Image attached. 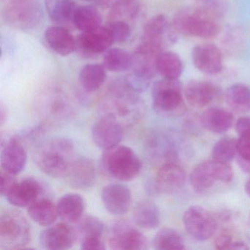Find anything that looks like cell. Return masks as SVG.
Returning a JSON list of instances; mask_svg holds the SVG:
<instances>
[{
    "label": "cell",
    "instance_id": "1",
    "mask_svg": "<svg viewBox=\"0 0 250 250\" xmlns=\"http://www.w3.org/2000/svg\"><path fill=\"white\" fill-rule=\"evenodd\" d=\"M74 145L69 139L56 137L38 146L35 163L43 173L52 178H64L74 160Z\"/></svg>",
    "mask_w": 250,
    "mask_h": 250
},
{
    "label": "cell",
    "instance_id": "2",
    "mask_svg": "<svg viewBox=\"0 0 250 250\" xmlns=\"http://www.w3.org/2000/svg\"><path fill=\"white\" fill-rule=\"evenodd\" d=\"M171 25L178 34L203 40H213L221 32L216 13L208 6L191 7L179 11Z\"/></svg>",
    "mask_w": 250,
    "mask_h": 250
},
{
    "label": "cell",
    "instance_id": "3",
    "mask_svg": "<svg viewBox=\"0 0 250 250\" xmlns=\"http://www.w3.org/2000/svg\"><path fill=\"white\" fill-rule=\"evenodd\" d=\"M102 108L104 114L115 117L124 125L140 119L144 110L138 93L130 90L124 81L109 87V93L102 102Z\"/></svg>",
    "mask_w": 250,
    "mask_h": 250
},
{
    "label": "cell",
    "instance_id": "4",
    "mask_svg": "<svg viewBox=\"0 0 250 250\" xmlns=\"http://www.w3.org/2000/svg\"><path fill=\"white\" fill-rule=\"evenodd\" d=\"M101 166L104 173L119 181H129L138 176L142 162L128 146L118 145L103 151Z\"/></svg>",
    "mask_w": 250,
    "mask_h": 250
},
{
    "label": "cell",
    "instance_id": "5",
    "mask_svg": "<svg viewBox=\"0 0 250 250\" xmlns=\"http://www.w3.org/2000/svg\"><path fill=\"white\" fill-rule=\"evenodd\" d=\"M152 98L153 108L159 115L173 118L185 112L183 85L178 80L163 78L155 83Z\"/></svg>",
    "mask_w": 250,
    "mask_h": 250
},
{
    "label": "cell",
    "instance_id": "6",
    "mask_svg": "<svg viewBox=\"0 0 250 250\" xmlns=\"http://www.w3.org/2000/svg\"><path fill=\"white\" fill-rule=\"evenodd\" d=\"M31 227L25 216L14 210L0 216V248L22 250L31 239Z\"/></svg>",
    "mask_w": 250,
    "mask_h": 250
},
{
    "label": "cell",
    "instance_id": "7",
    "mask_svg": "<svg viewBox=\"0 0 250 250\" xmlns=\"http://www.w3.org/2000/svg\"><path fill=\"white\" fill-rule=\"evenodd\" d=\"M43 17V8L38 0H8L2 10L5 22L17 30L34 29Z\"/></svg>",
    "mask_w": 250,
    "mask_h": 250
},
{
    "label": "cell",
    "instance_id": "8",
    "mask_svg": "<svg viewBox=\"0 0 250 250\" xmlns=\"http://www.w3.org/2000/svg\"><path fill=\"white\" fill-rule=\"evenodd\" d=\"M232 178L233 171L229 163L211 159L200 162L193 169L190 183L194 191L202 193L208 191L216 183L228 184Z\"/></svg>",
    "mask_w": 250,
    "mask_h": 250
},
{
    "label": "cell",
    "instance_id": "9",
    "mask_svg": "<svg viewBox=\"0 0 250 250\" xmlns=\"http://www.w3.org/2000/svg\"><path fill=\"white\" fill-rule=\"evenodd\" d=\"M108 245L114 250H141L147 248L144 234L128 221L112 222L108 229Z\"/></svg>",
    "mask_w": 250,
    "mask_h": 250
},
{
    "label": "cell",
    "instance_id": "10",
    "mask_svg": "<svg viewBox=\"0 0 250 250\" xmlns=\"http://www.w3.org/2000/svg\"><path fill=\"white\" fill-rule=\"evenodd\" d=\"M183 224L188 233L198 241L210 239L218 229V222L214 216L198 206H191L184 212Z\"/></svg>",
    "mask_w": 250,
    "mask_h": 250
},
{
    "label": "cell",
    "instance_id": "11",
    "mask_svg": "<svg viewBox=\"0 0 250 250\" xmlns=\"http://www.w3.org/2000/svg\"><path fill=\"white\" fill-rule=\"evenodd\" d=\"M124 134V124L110 115L104 114L92 126L93 143L103 150L119 145L122 141Z\"/></svg>",
    "mask_w": 250,
    "mask_h": 250
},
{
    "label": "cell",
    "instance_id": "12",
    "mask_svg": "<svg viewBox=\"0 0 250 250\" xmlns=\"http://www.w3.org/2000/svg\"><path fill=\"white\" fill-rule=\"evenodd\" d=\"M77 239L75 228L65 222L46 227L39 235V243L45 250H68L74 247Z\"/></svg>",
    "mask_w": 250,
    "mask_h": 250
},
{
    "label": "cell",
    "instance_id": "13",
    "mask_svg": "<svg viewBox=\"0 0 250 250\" xmlns=\"http://www.w3.org/2000/svg\"><path fill=\"white\" fill-rule=\"evenodd\" d=\"M115 43L107 27L83 32L77 39V50L83 56L91 58L104 54Z\"/></svg>",
    "mask_w": 250,
    "mask_h": 250
},
{
    "label": "cell",
    "instance_id": "14",
    "mask_svg": "<svg viewBox=\"0 0 250 250\" xmlns=\"http://www.w3.org/2000/svg\"><path fill=\"white\" fill-rule=\"evenodd\" d=\"M27 162V153L23 145L15 136L2 138L0 163L1 169L13 175L21 173Z\"/></svg>",
    "mask_w": 250,
    "mask_h": 250
},
{
    "label": "cell",
    "instance_id": "15",
    "mask_svg": "<svg viewBox=\"0 0 250 250\" xmlns=\"http://www.w3.org/2000/svg\"><path fill=\"white\" fill-rule=\"evenodd\" d=\"M191 58L195 68L207 75H216L223 70V55L214 43L196 45L191 52Z\"/></svg>",
    "mask_w": 250,
    "mask_h": 250
},
{
    "label": "cell",
    "instance_id": "16",
    "mask_svg": "<svg viewBox=\"0 0 250 250\" xmlns=\"http://www.w3.org/2000/svg\"><path fill=\"white\" fill-rule=\"evenodd\" d=\"M43 187L36 178H25L17 181L5 197L10 204L17 208H28L42 198Z\"/></svg>",
    "mask_w": 250,
    "mask_h": 250
},
{
    "label": "cell",
    "instance_id": "17",
    "mask_svg": "<svg viewBox=\"0 0 250 250\" xmlns=\"http://www.w3.org/2000/svg\"><path fill=\"white\" fill-rule=\"evenodd\" d=\"M101 197L106 210L115 216L125 214L131 208L132 201L131 190L126 186L118 183L105 186Z\"/></svg>",
    "mask_w": 250,
    "mask_h": 250
},
{
    "label": "cell",
    "instance_id": "18",
    "mask_svg": "<svg viewBox=\"0 0 250 250\" xmlns=\"http://www.w3.org/2000/svg\"><path fill=\"white\" fill-rule=\"evenodd\" d=\"M175 33L165 15L159 14L150 18L145 24L141 42L164 50L167 42H172Z\"/></svg>",
    "mask_w": 250,
    "mask_h": 250
},
{
    "label": "cell",
    "instance_id": "19",
    "mask_svg": "<svg viewBox=\"0 0 250 250\" xmlns=\"http://www.w3.org/2000/svg\"><path fill=\"white\" fill-rule=\"evenodd\" d=\"M64 178L74 189H89L93 187L96 179L94 164L87 157L74 159Z\"/></svg>",
    "mask_w": 250,
    "mask_h": 250
},
{
    "label": "cell",
    "instance_id": "20",
    "mask_svg": "<svg viewBox=\"0 0 250 250\" xmlns=\"http://www.w3.org/2000/svg\"><path fill=\"white\" fill-rule=\"evenodd\" d=\"M219 96V90L213 83L203 80H191L184 89L186 101L197 109L207 107Z\"/></svg>",
    "mask_w": 250,
    "mask_h": 250
},
{
    "label": "cell",
    "instance_id": "21",
    "mask_svg": "<svg viewBox=\"0 0 250 250\" xmlns=\"http://www.w3.org/2000/svg\"><path fill=\"white\" fill-rule=\"evenodd\" d=\"M186 176L185 170L178 162L162 164L156 175V188L164 194H173L184 187Z\"/></svg>",
    "mask_w": 250,
    "mask_h": 250
},
{
    "label": "cell",
    "instance_id": "22",
    "mask_svg": "<svg viewBox=\"0 0 250 250\" xmlns=\"http://www.w3.org/2000/svg\"><path fill=\"white\" fill-rule=\"evenodd\" d=\"M48 46L61 56H68L77 50V39L65 27L52 26L45 31Z\"/></svg>",
    "mask_w": 250,
    "mask_h": 250
},
{
    "label": "cell",
    "instance_id": "23",
    "mask_svg": "<svg viewBox=\"0 0 250 250\" xmlns=\"http://www.w3.org/2000/svg\"><path fill=\"white\" fill-rule=\"evenodd\" d=\"M233 122L234 117L231 110L219 106L207 108L200 118L203 128L216 134H223L229 131Z\"/></svg>",
    "mask_w": 250,
    "mask_h": 250
},
{
    "label": "cell",
    "instance_id": "24",
    "mask_svg": "<svg viewBox=\"0 0 250 250\" xmlns=\"http://www.w3.org/2000/svg\"><path fill=\"white\" fill-rule=\"evenodd\" d=\"M56 205L58 216L63 222L76 224L84 216L85 203L84 198L77 193L64 194Z\"/></svg>",
    "mask_w": 250,
    "mask_h": 250
},
{
    "label": "cell",
    "instance_id": "25",
    "mask_svg": "<svg viewBox=\"0 0 250 250\" xmlns=\"http://www.w3.org/2000/svg\"><path fill=\"white\" fill-rule=\"evenodd\" d=\"M132 216L135 225L142 229H153L160 225V211L151 200L139 202L133 210Z\"/></svg>",
    "mask_w": 250,
    "mask_h": 250
},
{
    "label": "cell",
    "instance_id": "26",
    "mask_svg": "<svg viewBox=\"0 0 250 250\" xmlns=\"http://www.w3.org/2000/svg\"><path fill=\"white\" fill-rule=\"evenodd\" d=\"M27 213L33 222L45 228L55 224L59 217L57 205L44 197H42L29 206Z\"/></svg>",
    "mask_w": 250,
    "mask_h": 250
},
{
    "label": "cell",
    "instance_id": "27",
    "mask_svg": "<svg viewBox=\"0 0 250 250\" xmlns=\"http://www.w3.org/2000/svg\"><path fill=\"white\" fill-rule=\"evenodd\" d=\"M49 18L53 22L64 27L73 24L74 14L78 5L74 0H45Z\"/></svg>",
    "mask_w": 250,
    "mask_h": 250
},
{
    "label": "cell",
    "instance_id": "28",
    "mask_svg": "<svg viewBox=\"0 0 250 250\" xmlns=\"http://www.w3.org/2000/svg\"><path fill=\"white\" fill-rule=\"evenodd\" d=\"M225 101L232 112L244 114L250 111V87L241 83L232 84L225 92Z\"/></svg>",
    "mask_w": 250,
    "mask_h": 250
},
{
    "label": "cell",
    "instance_id": "29",
    "mask_svg": "<svg viewBox=\"0 0 250 250\" xmlns=\"http://www.w3.org/2000/svg\"><path fill=\"white\" fill-rule=\"evenodd\" d=\"M106 71L103 64H87L80 70V82L82 87L88 93H94L104 84Z\"/></svg>",
    "mask_w": 250,
    "mask_h": 250
},
{
    "label": "cell",
    "instance_id": "30",
    "mask_svg": "<svg viewBox=\"0 0 250 250\" xmlns=\"http://www.w3.org/2000/svg\"><path fill=\"white\" fill-rule=\"evenodd\" d=\"M157 74L163 78L178 80L183 72V63L175 52H162L156 60Z\"/></svg>",
    "mask_w": 250,
    "mask_h": 250
},
{
    "label": "cell",
    "instance_id": "31",
    "mask_svg": "<svg viewBox=\"0 0 250 250\" xmlns=\"http://www.w3.org/2000/svg\"><path fill=\"white\" fill-rule=\"evenodd\" d=\"M102 22V16L96 8L91 5H78L74 14L73 24L82 33L101 27Z\"/></svg>",
    "mask_w": 250,
    "mask_h": 250
},
{
    "label": "cell",
    "instance_id": "32",
    "mask_svg": "<svg viewBox=\"0 0 250 250\" xmlns=\"http://www.w3.org/2000/svg\"><path fill=\"white\" fill-rule=\"evenodd\" d=\"M133 56L125 49L110 48L104 54L103 65L107 71L123 72L132 68Z\"/></svg>",
    "mask_w": 250,
    "mask_h": 250
},
{
    "label": "cell",
    "instance_id": "33",
    "mask_svg": "<svg viewBox=\"0 0 250 250\" xmlns=\"http://www.w3.org/2000/svg\"><path fill=\"white\" fill-rule=\"evenodd\" d=\"M153 247L158 250H183L185 243L181 234L172 228H162L155 235Z\"/></svg>",
    "mask_w": 250,
    "mask_h": 250
},
{
    "label": "cell",
    "instance_id": "34",
    "mask_svg": "<svg viewBox=\"0 0 250 250\" xmlns=\"http://www.w3.org/2000/svg\"><path fill=\"white\" fill-rule=\"evenodd\" d=\"M140 0H115L109 12V20L126 21L137 18L140 14Z\"/></svg>",
    "mask_w": 250,
    "mask_h": 250
},
{
    "label": "cell",
    "instance_id": "35",
    "mask_svg": "<svg viewBox=\"0 0 250 250\" xmlns=\"http://www.w3.org/2000/svg\"><path fill=\"white\" fill-rule=\"evenodd\" d=\"M78 238L80 241L85 238H102L105 230L104 224L96 216L92 215L83 216L76 223Z\"/></svg>",
    "mask_w": 250,
    "mask_h": 250
},
{
    "label": "cell",
    "instance_id": "36",
    "mask_svg": "<svg viewBox=\"0 0 250 250\" xmlns=\"http://www.w3.org/2000/svg\"><path fill=\"white\" fill-rule=\"evenodd\" d=\"M74 113L72 106L67 99L61 96L51 99L47 107L44 108V115L54 121H62L68 119Z\"/></svg>",
    "mask_w": 250,
    "mask_h": 250
},
{
    "label": "cell",
    "instance_id": "37",
    "mask_svg": "<svg viewBox=\"0 0 250 250\" xmlns=\"http://www.w3.org/2000/svg\"><path fill=\"white\" fill-rule=\"evenodd\" d=\"M238 140L232 137H223L216 142L211 151V159L229 163L237 155Z\"/></svg>",
    "mask_w": 250,
    "mask_h": 250
},
{
    "label": "cell",
    "instance_id": "38",
    "mask_svg": "<svg viewBox=\"0 0 250 250\" xmlns=\"http://www.w3.org/2000/svg\"><path fill=\"white\" fill-rule=\"evenodd\" d=\"M237 162L244 172L250 174V137H239L237 143Z\"/></svg>",
    "mask_w": 250,
    "mask_h": 250
},
{
    "label": "cell",
    "instance_id": "39",
    "mask_svg": "<svg viewBox=\"0 0 250 250\" xmlns=\"http://www.w3.org/2000/svg\"><path fill=\"white\" fill-rule=\"evenodd\" d=\"M106 27L110 31L115 43H124L131 36V29L126 21L121 20L109 21Z\"/></svg>",
    "mask_w": 250,
    "mask_h": 250
},
{
    "label": "cell",
    "instance_id": "40",
    "mask_svg": "<svg viewBox=\"0 0 250 250\" xmlns=\"http://www.w3.org/2000/svg\"><path fill=\"white\" fill-rule=\"evenodd\" d=\"M214 244L215 248L219 250H245L249 249L244 241L235 240L232 235L226 232H222L217 236L215 240Z\"/></svg>",
    "mask_w": 250,
    "mask_h": 250
},
{
    "label": "cell",
    "instance_id": "41",
    "mask_svg": "<svg viewBox=\"0 0 250 250\" xmlns=\"http://www.w3.org/2000/svg\"><path fill=\"white\" fill-rule=\"evenodd\" d=\"M0 193L2 197H5L17 182V175H13L9 172L1 169L0 171Z\"/></svg>",
    "mask_w": 250,
    "mask_h": 250
},
{
    "label": "cell",
    "instance_id": "42",
    "mask_svg": "<svg viewBox=\"0 0 250 250\" xmlns=\"http://www.w3.org/2000/svg\"><path fill=\"white\" fill-rule=\"evenodd\" d=\"M80 248L84 250H105L106 247L102 238H90L81 240Z\"/></svg>",
    "mask_w": 250,
    "mask_h": 250
},
{
    "label": "cell",
    "instance_id": "43",
    "mask_svg": "<svg viewBox=\"0 0 250 250\" xmlns=\"http://www.w3.org/2000/svg\"><path fill=\"white\" fill-rule=\"evenodd\" d=\"M239 137H250V117H241L235 124Z\"/></svg>",
    "mask_w": 250,
    "mask_h": 250
},
{
    "label": "cell",
    "instance_id": "44",
    "mask_svg": "<svg viewBox=\"0 0 250 250\" xmlns=\"http://www.w3.org/2000/svg\"><path fill=\"white\" fill-rule=\"evenodd\" d=\"M7 118H8V110L6 106H4L3 104H1L0 106V125L2 126L6 122Z\"/></svg>",
    "mask_w": 250,
    "mask_h": 250
},
{
    "label": "cell",
    "instance_id": "45",
    "mask_svg": "<svg viewBox=\"0 0 250 250\" xmlns=\"http://www.w3.org/2000/svg\"><path fill=\"white\" fill-rule=\"evenodd\" d=\"M244 190H245L246 194L250 198V178L246 182L245 186H244Z\"/></svg>",
    "mask_w": 250,
    "mask_h": 250
},
{
    "label": "cell",
    "instance_id": "46",
    "mask_svg": "<svg viewBox=\"0 0 250 250\" xmlns=\"http://www.w3.org/2000/svg\"><path fill=\"white\" fill-rule=\"evenodd\" d=\"M85 1H90H90H95V2L101 4V5H106V3L109 2V0H85Z\"/></svg>",
    "mask_w": 250,
    "mask_h": 250
}]
</instances>
